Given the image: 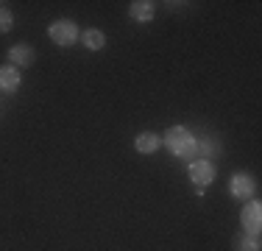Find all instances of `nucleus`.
Here are the masks:
<instances>
[{
	"label": "nucleus",
	"mask_w": 262,
	"mask_h": 251,
	"mask_svg": "<svg viewBox=\"0 0 262 251\" xmlns=\"http://www.w3.org/2000/svg\"><path fill=\"white\" fill-rule=\"evenodd\" d=\"M234 251H262L259 235H254V232H240V235L234 237Z\"/></svg>",
	"instance_id": "10"
},
{
	"label": "nucleus",
	"mask_w": 262,
	"mask_h": 251,
	"mask_svg": "<svg viewBox=\"0 0 262 251\" xmlns=\"http://www.w3.org/2000/svg\"><path fill=\"white\" fill-rule=\"evenodd\" d=\"M187 176H190V181L195 187H204V190H207L212 181H215V168H212L209 159H201V156H198V159H192L190 165H187Z\"/></svg>",
	"instance_id": "3"
},
{
	"label": "nucleus",
	"mask_w": 262,
	"mask_h": 251,
	"mask_svg": "<svg viewBox=\"0 0 262 251\" xmlns=\"http://www.w3.org/2000/svg\"><path fill=\"white\" fill-rule=\"evenodd\" d=\"M48 36H51L56 45L70 48L78 42V25L73 20H56V23H51V28H48Z\"/></svg>",
	"instance_id": "2"
},
{
	"label": "nucleus",
	"mask_w": 262,
	"mask_h": 251,
	"mask_svg": "<svg viewBox=\"0 0 262 251\" xmlns=\"http://www.w3.org/2000/svg\"><path fill=\"white\" fill-rule=\"evenodd\" d=\"M134 148L140 151V154H157L162 148V137L157 131H140L137 140H134Z\"/></svg>",
	"instance_id": "9"
},
{
	"label": "nucleus",
	"mask_w": 262,
	"mask_h": 251,
	"mask_svg": "<svg viewBox=\"0 0 262 251\" xmlns=\"http://www.w3.org/2000/svg\"><path fill=\"white\" fill-rule=\"evenodd\" d=\"M229 193L237 198V201H251V196L257 193V184L248 173H234L229 179Z\"/></svg>",
	"instance_id": "4"
},
{
	"label": "nucleus",
	"mask_w": 262,
	"mask_h": 251,
	"mask_svg": "<svg viewBox=\"0 0 262 251\" xmlns=\"http://www.w3.org/2000/svg\"><path fill=\"white\" fill-rule=\"evenodd\" d=\"M78 39L84 42L86 50H103V45H106V34H103V31H98V28H86Z\"/></svg>",
	"instance_id": "11"
},
{
	"label": "nucleus",
	"mask_w": 262,
	"mask_h": 251,
	"mask_svg": "<svg viewBox=\"0 0 262 251\" xmlns=\"http://www.w3.org/2000/svg\"><path fill=\"white\" fill-rule=\"evenodd\" d=\"M9 65H14L17 70H20V67H31L34 65V48L26 45V42H17V45L9 50Z\"/></svg>",
	"instance_id": "7"
},
{
	"label": "nucleus",
	"mask_w": 262,
	"mask_h": 251,
	"mask_svg": "<svg viewBox=\"0 0 262 251\" xmlns=\"http://www.w3.org/2000/svg\"><path fill=\"white\" fill-rule=\"evenodd\" d=\"M240 223H243V232H254L259 235V226H262V204L259 201H248L240 212Z\"/></svg>",
	"instance_id": "5"
},
{
	"label": "nucleus",
	"mask_w": 262,
	"mask_h": 251,
	"mask_svg": "<svg viewBox=\"0 0 262 251\" xmlns=\"http://www.w3.org/2000/svg\"><path fill=\"white\" fill-rule=\"evenodd\" d=\"M23 84V73L14 65H0V90L3 92H17Z\"/></svg>",
	"instance_id": "6"
},
{
	"label": "nucleus",
	"mask_w": 262,
	"mask_h": 251,
	"mask_svg": "<svg viewBox=\"0 0 262 251\" xmlns=\"http://www.w3.org/2000/svg\"><path fill=\"white\" fill-rule=\"evenodd\" d=\"M11 25H14V14L11 9H6V3H0V34H9Z\"/></svg>",
	"instance_id": "12"
},
{
	"label": "nucleus",
	"mask_w": 262,
	"mask_h": 251,
	"mask_svg": "<svg viewBox=\"0 0 262 251\" xmlns=\"http://www.w3.org/2000/svg\"><path fill=\"white\" fill-rule=\"evenodd\" d=\"M154 14H157V3H151V0H134L128 6V17L137 23H151Z\"/></svg>",
	"instance_id": "8"
},
{
	"label": "nucleus",
	"mask_w": 262,
	"mask_h": 251,
	"mask_svg": "<svg viewBox=\"0 0 262 251\" xmlns=\"http://www.w3.org/2000/svg\"><path fill=\"white\" fill-rule=\"evenodd\" d=\"M162 145L184 162L198 159V137L192 134L187 126H170V129L165 131V137H162Z\"/></svg>",
	"instance_id": "1"
}]
</instances>
